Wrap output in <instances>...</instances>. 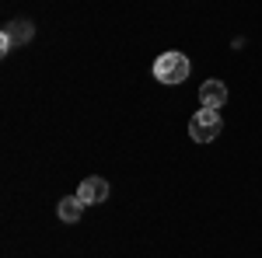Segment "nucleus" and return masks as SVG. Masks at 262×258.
<instances>
[{"label":"nucleus","instance_id":"1","mask_svg":"<svg viewBox=\"0 0 262 258\" xmlns=\"http://www.w3.org/2000/svg\"><path fill=\"white\" fill-rule=\"evenodd\" d=\"M189 70H192V63L182 53H161L154 60V77L161 80V84H182V80L189 77Z\"/></svg>","mask_w":262,"mask_h":258},{"label":"nucleus","instance_id":"2","mask_svg":"<svg viewBox=\"0 0 262 258\" xmlns=\"http://www.w3.org/2000/svg\"><path fill=\"white\" fill-rule=\"evenodd\" d=\"M221 129H224V122H221V112H217V108H200V112L189 119V136L196 139V143L217 139Z\"/></svg>","mask_w":262,"mask_h":258},{"label":"nucleus","instance_id":"3","mask_svg":"<svg viewBox=\"0 0 262 258\" xmlns=\"http://www.w3.org/2000/svg\"><path fill=\"white\" fill-rule=\"evenodd\" d=\"M77 196H81L84 206H88V202H105V199H108V181L98 178V175H91V178H84V181H81Z\"/></svg>","mask_w":262,"mask_h":258},{"label":"nucleus","instance_id":"4","mask_svg":"<svg viewBox=\"0 0 262 258\" xmlns=\"http://www.w3.org/2000/svg\"><path fill=\"white\" fill-rule=\"evenodd\" d=\"M28 39H32V25H28V21H11V25L4 28V39H0L4 45H0V53H11L18 42H28Z\"/></svg>","mask_w":262,"mask_h":258},{"label":"nucleus","instance_id":"5","mask_svg":"<svg viewBox=\"0 0 262 258\" xmlns=\"http://www.w3.org/2000/svg\"><path fill=\"white\" fill-rule=\"evenodd\" d=\"M200 101H203V108H221L224 101H227V84L206 80V84L200 87Z\"/></svg>","mask_w":262,"mask_h":258},{"label":"nucleus","instance_id":"6","mask_svg":"<svg viewBox=\"0 0 262 258\" xmlns=\"http://www.w3.org/2000/svg\"><path fill=\"white\" fill-rule=\"evenodd\" d=\"M81 209H84L81 196H67V199L60 202V209H56V213H60L63 223H77V220H81Z\"/></svg>","mask_w":262,"mask_h":258}]
</instances>
